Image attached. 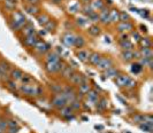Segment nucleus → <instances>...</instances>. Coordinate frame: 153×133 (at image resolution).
<instances>
[{
    "label": "nucleus",
    "instance_id": "0e129e2a",
    "mask_svg": "<svg viewBox=\"0 0 153 133\" xmlns=\"http://www.w3.org/2000/svg\"><path fill=\"white\" fill-rule=\"evenodd\" d=\"M0 133H6L5 131H2V130H0Z\"/></svg>",
    "mask_w": 153,
    "mask_h": 133
},
{
    "label": "nucleus",
    "instance_id": "f03ea898",
    "mask_svg": "<svg viewBox=\"0 0 153 133\" xmlns=\"http://www.w3.org/2000/svg\"><path fill=\"white\" fill-rule=\"evenodd\" d=\"M68 82L73 85V86H78L81 84H84V83H89V79L86 76H84L83 73H79V72H74L70 77H69Z\"/></svg>",
    "mask_w": 153,
    "mask_h": 133
},
{
    "label": "nucleus",
    "instance_id": "bf43d9fd",
    "mask_svg": "<svg viewBox=\"0 0 153 133\" xmlns=\"http://www.w3.org/2000/svg\"><path fill=\"white\" fill-rule=\"evenodd\" d=\"M139 28H140V31L142 32H147V28H146L145 25H143V24H140V25H139Z\"/></svg>",
    "mask_w": 153,
    "mask_h": 133
},
{
    "label": "nucleus",
    "instance_id": "c03bdc74",
    "mask_svg": "<svg viewBox=\"0 0 153 133\" xmlns=\"http://www.w3.org/2000/svg\"><path fill=\"white\" fill-rule=\"evenodd\" d=\"M20 82H21L22 84H31V83L33 82V79H32V77H31L30 75H27V73H24Z\"/></svg>",
    "mask_w": 153,
    "mask_h": 133
},
{
    "label": "nucleus",
    "instance_id": "423d86ee",
    "mask_svg": "<svg viewBox=\"0 0 153 133\" xmlns=\"http://www.w3.org/2000/svg\"><path fill=\"white\" fill-rule=\"evenodd\" d=\"M59 115L60 117L65 118L67 121H70V119H74L75 118V115H74V110L70 108V106H65L62 107L61 109H59Z\"/></svg>",
    "mask_w": 153,
    "mask_h": 133
},
{
    "label": "nucleus",
    "instance_id": "f8f14e48",
    "mask_svg": "<svg viewBox=\"0 0 153 133\" xmlns=\"http://www.w3.org/2000/svg\"><path fill=\"white\" fill-rule=\"evenodd\" d=\"M129 80H130V77H129L128 75H124V73H119V75L115 77L116 86H119V87H126V85L128 84Z\"/></svg>",
    "mask_w": 153,
    "mask_h": 133
},
{
    "label": "nucleus",
    "instance_id": "72a5a7b5",
    "mask_svg": "<svg viewBox=\"0 0 153 133\" xmlns=\"http://www.w3.org/2000/svg\"><path fill=\"white\" fill-rule=\"evenodd\" d=\"M85 39L84 37H82V36H76V39H75V44H74V46L76 47V48H83L85 46Z\"/></svg>",
    "mask_w": 153,
    "mask_h": 133
},
{
    "label": "nucleus",
    "instance_id": "39448f33",
    "mask_svg": "<svg viewBox=\"0 0 153 133\" xmlns=\"http://www.w3.org/2000/svg\"><path fill=\"white\" fill-rule=\"evenodd\" d=\"M51 104L53 106L55 109H61L62 107L67 106V101L65 100L63 95L61 93H58V94H53L52 99H51Z\"/></svg>",
    "mask_w": 153,
    "mask_h": 133
},
{
    "label": "nucleus",
    "instance_id": "393cba45",
    "mask_svg": "<svg viewBox=\"0 0 153 133\" xmlns=\"http://www.w3.org/2000/svg\"><path fill=\"white\" fill-rule=\"evenodd\" d=\"M13 69V67H12V64L6 61V60H0V70L2 71L4 73H9V71Z\"/></svg>",
    "mask_w": 153,
    "mask_h": 133
},
{
    "label": "nucleus",
    "instance_id": "13d9d810",
    "mask_svg": "<svg viewBox=\"0 0 153 133\" xmlns=\"http://www.w3.org/2000/svg\"><path fill=\"white\" fill-rule=\"evenodd\" d=\"M28 1V4H30V5H38L39 2H40V0H27Z\"/></svg>",
    "mask_w": 153,
    "mask_h": 133
},
{
    "label": "nucleus",
    "instance_id": "c85d7f7f",
    "mask_svg": "<svg viewBox=\"0 0 153 133\" xmlns=\"http://www.w3.org/2000/svg\"><path fill=\"white\" fill-rule=\"evenodd\" d=\"M56 26H58V23L54 21V20H50L47 23L44 25V30H45L46 32H54L55 30H56Z\"/></svg>",
    "mask_w": 153,
    "mask_h": 133
},
{
    "label": "nucleus",
    "instance_id": "f704fd0d",
    "mask_svg": "<svg viewBox=\"0 0 153 133\" xmlns=\"http://www.w3.org/2000/svg\"><path fill=\"white\" fill-rule=\"evenodd\" d=\"M88 32H89V35H91L93 37H98L100 35V28L98 25H91V26H89Z\"/></svg>",
    "mask_w": 153,
    "mask_h": 133
},
{
    "label": "nucleus",
    "instance_id": "20e7f679",
    "mask_svg": "<svg viewBox=\"0 0 153 133\" xmlns=\"http://www.w3.org/2000/svg\"><path fill=\"white\" fill-rule=\"evenodd\" d=\"M113 63H114L113 59H111L109 56H101L98 64L96 65V68L101 72H104L105 70H107L108 68L113 67Z\"/></svg>",
    "mask_w": 153,
    "mask_h": 133
},
{
    "label": "nucleus",
    "instance_id": "de8ad7c7",
    "mask_svg": "<svg viewBox=\"0 0 153 133\" xmlns=\"http://www.w3.org/2000/svg\"><path fill=\"white\" fill-rule=\"evenodd\" d=\"M130 36L135 39V41H137V43H139V40L142 39V36H140L139 31H137V30H132V31L130 32Z\"/></svg>",
    "mask_w": 153,
    "mask_h": 133
},
{
    "label": "nucleus",
    "instance_id": "f3484780",
    "mask_svg": "<svg viewBox=\"0 0 153 133\" xmlns=\"http://www.w3.org/2000/svg\"><path fill=\"white\" fill-rule=\"evenodd\" d=\"M23 75H24V72H23L21 69H19V68H13L12 70L9 71V78L15 80V82L21 80Z\"/></svg>",
    "mask_w": 153,
    "mask_h": 133
},
{
    "label": "nucleus",
    "instance_id": "f257e3e1",
    "mask_svg": "<svg viewBox=\"0 0 153 133\" xmlns=\"http://www.w3.org/2000/svg\"><path fill=\"white\" fill-rule=\"evenodd\" d=\"M19 91L21 94H24L27 96H40L43 94V88L38 85H33V84H22L19 87Z\"/></svg>",
    "mask_w": 153,
    "mask_h": 133
},
{
    "label": "nucleus",
    "instance_id": "b1692460",
    "mask_svg": "<svg viewBox=\"0 0 153 133\" xmlns=\"http://www.w3.org/2000/svg\"><path fill=\"white\" fill-rule=\"evenodd\" d=\"M119 45L122 48V51H134V44L130 39H126L119 41Z\"/></svg>",
    "mask_w": 153,
    "mask_h": 133
},
{
    "label": "nucleus",
    "instance_id": "6ab92c4d",
    "mask_svg": "<svg viewBox=\"0 0 153 133\" xmlns=\"http://www.w3.org/2000/svg\"><path fill=\"white\" fill-rule=\"evenodd\" d=\"M24 9H25L30 15H33V16H37L39 13H42L38 5H30V4H27V5L24 6Z\"/></svg>",
    "mask_w": 153,
    "mask_h": 133
},
{
    "label": "nucleus",
    "instance_id": "37998d69",
    "mask_svg": "<svg viewBox=\"0 0 153 133\" xmlns=\"http://www.w3.org/2000/svg\"><path fill=\"white\" fill-rule=\"evenodd\" d=\"M7 127H8V119L5 117H0V130H2V131L6 132Z\"/></svg>",
    "mask_w": 153,
    "mask_h": 133
},
{
    "label": "nucleus",
    "instance_id": "6e6552de",
    "mask_svg": "<svg viewBox=\"0 0 153 133\" xmlns=\"http://www.w3.org/2000/svg\"><path fill=\"white\" fill-rule=\"evenodd\" d=\"M75 39H76V36H75L73 32H66L61 37V41L63 43V45H66V46H68V47L74 46Z\"/></svg>",
    "mask_w": 153,
    "mask_h": 133
},
{
    "label": "nucleus",
    "instance_id": "603ef678",
    "mask_svg": "<svg viewBox=\"0 0 153 133\" xmlns=\"http://www.w3.org/2000/svg\"><path fill=\"white\" fill-rule=\"evenodd\" d=\"M51 90H52L53 94H58V93H61L63 88H62L60 85H52V86H51Z\"/></svg>",
    "mask_w": 153,
    "mask_h": 133
},
{
    "label": "nucleus",
    "instance_id": "5fc2aeb1",
    "mask_svg": "<svg viewBox=\"0 0 153 133\" xmlns=\"http://www.w3.org/2000/svg\"><path fill=\"white\" fill-rule=\"evenodd\" d=\"M88 20L89 21H91V22H99V17H98V13L96 12V13H93L92 15H90L88 17Z\"/></svg>",
    "mask_w": 153,
    "mask_h": 133
},
{
    "label": "nucleus",
    "instance_id": "a878e982",
    "mask_svg": "<svg viewBox=\"0 0 153 133\" xmlns=\"http://www.w3.org/2000/svg\"><path fill=\"white\" fill-rule=\"evenodd\" d=\"M121 59L124 62H130L134 59V51H122L121 53Z\"/></svg>",
    "mask_w": 153,
    "mask_h": 133
},
{
    "label": "nucleus",
    "instance_id": "1a4fd4ad",
    "mask_svg": "<svg viewBox=\"0 0 153 133\" xmlns=\"http://www.w3.org/2000/svg\"><path fill=\"white\" fill-rule=\"evenodd\" d=\"M116 29L120 33H127V32H131L134 30V25L130 21L128 22H119L116 25Z\"/></svg>",
    "mask_w": 153,
    "mask_h": 133
},
{
    "label": "nucleus",
    "instance_id": "864d4df0",
    "mask_svg": "<svg viewBox=\"0 0 153 133\" xmlns=\"http://www.w3.org/2000/svg\"><path fill=\"white\" fill-rule=\"evenodd\" d=\"M8 127H20V126H19V123L16 119L10 118V119H8Z\"/></svg>",
    "mask_w": 153,
    "mask_h": 133
},
{
    "label": "nucleus",
    "instance_id": "58836bf2",
    "mask_svg": "<svg viewBox=\"0 0 153 133\" xmlns=\"http://www.w3.org/2000/svg\"><path fill=\"white\" fill-rule=\"evenodd\" d=\"M68 106H70V108L74 110V111H76V110H79L81 108H82V102L79 101V100H78V98H77V99L74 100V101L70 102Z\"/></svg>",
    "mask_w": 153,
    "mask_h": 133
},
{
    "label": "nucleus",
    "instance_id": "79ce46f5",
    "mask_svg": "<svg viewBox=\"0 0 153 133\" xmlns=\"http://www.w3.org/2000/svg\"><path fill=\"white\" fill-rule=\"evenodd\" d=\"M88 23H89V20H88V17H85V16H79V17L76 18V24L79 25V26H85Z\"/></svg>",
    "mask_w": 153,
    "mask_h": 133
},
{
    "label": "nucleus",
    "instance_id": "680f3d73",
    "mask_svg": "<svg viewBox=\"0 0 153 133\" xmlns=\"http://www.w3.org/2000/svg\"><path fill=\"white\" fill-rule=\"evenodd\" d=\"M90 1H91V0H82V2H83V4H89Z\"/></svg>",
    "mask_w": 153,
    "mask_h": 133
},
{
    "label": "nucleus",
    "instance_id": "c756f323",
    "mask_svg": "<svg viewBox=\"0 0 153 133\" xmlns=\"http://www.w3.org/2000/svg\"><path fill=\"white\" fill-rule=\"evenodd\" d=\"M139 54H140V57H152V48H150V47H142L139 49Z\"/></svg>",
    "mask_w": 153,
    "mask_h": 133
},
{
    "label": "nucleus",
    "instance_id": "cd10ccee",
    "mask_svg": "<svg viewBox=\"0 0 153 133\" xmlns=\"http://www.w3.org/2000/svg\"><path fill=\"white\" fill-rule=\"evenodd\" d=\"M36 17H37L38 23L40 24V25H43V26H44V25H45V24L51 20V17L48 16V14H46V13H39Z\"/></svg>",
    "mask_w": 153,
    "mask_h": 133
},
{
    "label": "nucleus",
    "instance_id": "5701e85b",
    "mask_svg": "<svg viewBox=\"0 0 153 133\" xmlns=\"http://www.w3.org/2000/svg\"><path fill=\"white\" fill-rule=\"evenodd\" d=\"M75 72V69H74V67H71V65H66L63 69H62V71L60 72L61 73V76H62V78H65V79H69V77L73 75Z\"/></svg>",
    "mask_w": 153,
    "mask_h": 133
},
{
    "label": "nucleus",
    "instance_id": "3c124183",
    "mask_svg": "<svg viewBox=\"0 0 153 133\" xmlns=\"http://www.w3.org/2000/svg\"><path fill=\"white\" fill-rule=\"evenodd\" d=\"M143 123H146V124H151V125H153L152 115H150V114H145V115H144V121H143Z\"/></svg>",
    "mask_w": 153,
    "mask_h": 133
},
{
    "label": "nucleus",
    "instance_id": "ea45409f",
    "mask_svg": "<svg viewBox=\"0 0 153 133\" xmlns=\"http://www.w3.org/2000/svg\"><path fill=\"white\" fill-rule=\"evenodd\" d=\"M139 45H140V47H150L151 48L152 41H151V39L149 37H145V38H142V39L139 40Z\"/></svg>",
    "mask_w": 153,
    "mask_h": 133
},
{
    "label": "nucleus",
    "instance_id": "6e6d98bb",
    "mask_svg": "<svg viewBox=\"0 0 153 133\" xmlns=\"http://www.w3.org/2000/svg\"><path fill=\"white\" fill-rule=\"evenodd\" d=\"M20 127H7L6 133H19Z\"/></svg>",
    "mask_w": 153,
    "mask_h": 133
},
{
    "label": "nucleus",
    "instance_id": "9d476101",
    "mask_svg": "<svg viewBox=\"0 0 153 133\" xmlns=\"http://www.w3.org/2000/svg\"><path fill=\"white\" fill-rule=\"evenodd\" d=\"M14 22H16L17 24H20L21 26H24L25 24L28 23V20H27V17L24 16V14H22L21 12H14L13 14H12V17H10Z\"/></svg>",
    "mask_w": 153,
    "mask_h": 133
},
{
    "label": "nucleus",
    "instance_id": "a211bd4d",
    "mask_svg": "<svg viewBox=\"0 0 153 133\" xmlns=\"http://www.w3.org/2000/svg\"><path fill=\"white\" fill-rule=\"evenodd\" d=\"M120 22V12L113 8V9H109V23H119Z\"/></svg>",
    "mask_w": 153,
    "mask_h": 133
},
{
    "label": "nucleus",
    "instance_id": "9b49d317",
    "mask_svg": "<svg viewBox=\"0 0 153 133\" xmlns=\"http://www.w3.org/2000/svg\"><path fill=\"white\" fill-rule=\"evenodd\" d=\"M98 17H99V22L102 24H108L109 23V8L105 7L98 13Z\"/></svg>",
    "mask_w": 153,
    "mask_h": 133
},
{
    "label": "nucleus",
    "instance_id": "a19ab883",
    "mask_svg": "<svg viewBox=\"0 0 153 133\" xmlns=\"http://www.w3.org/2000/svg\"><path fill=\"white\" fill-rule=\"evenodd\" d=\"M143 121H144V114H135L134 116H132V122L135 123V124H140V123H143Z\"/></svg>",
    "mask_w": 153,
    "mask_h": 133
},
{
    "label": "nucleus",
    "instance_id": "aec40b11",
    "mask_svg": "<svg viewBox=\"0 0 153 133\" xmlns=\"http://www.w3.org/2000/svg\"><path fill=\"white\" fill-rule=\"evenodd\" d=\"M108 107V101L105 99V98H100L98 102L96 103V108H97V111L98 112H102L107 109Z\"/></svg>",
    "mask_w": 153,
    "mask_h": 133
},
{
    "label": "nucleus",
    "instance_id": "8fccbe9b",
    "mask_svg": "<svg viewBox=\"0 0 153 133\" xmlns=\"http://www.w3.org/2000/svg\"><path fill=\"white\" fill-rule=\"evenodd\" d=\"M5 7L9 9V10H14L15 8V1H12V0H6L5 1Z\"/></svg>",
    "mask_w": 153,
    "mask_h": 133
},
{
    "label": "nucleus",
    "instance_id": "412c9836",
    "mask_svg": "<svg viewBox=\"0 0 153 133\" xmlns=\"http://www.w3.org/2000/svg\"><path fill=\"white\" fill-rule=\"evenodd\" d=\"M90 6L94 12H99L105 7V2H104V0H91Z\"/></svg>",
    "mask_w": 153,
    "mask_h": 133
},
{
    "label": "nucleus",
    "instance_id": "2eb2a0df",
    "mask_svg": "<svg viewBox=\"0 0 153 133\" xmlns=\"http://www.w3.org/2000/svg\"><path fill=\"white\" fill-rule=\"evenodd\" d=\"M91 54V52L89 49H83V48H79L76 52V56L77 59L81 61V62H88V59Z\"/></svg>",
    "mask_w": 153,
    "mask_h": 133
},
{
    "label": "nucleus",
    "instance_id": "49530a36",
    "mask_svg": "<svg viewBox=\"0 0 153 133\" xmlns=\"http://www.w3.org/2000/svg\"><path fill=\"white\" fill-rule=\"evenodd\" d=\"M130 21V15L127 12H120V22H128Z\"/></svg>",
    "mask_w": 153,
    "mask_h": 133
},
{
    "label": "nucleus",
    "instance_id": "ddd939ff",
    "mask_svg": "<svg viewBox=\"0 0 153 133\" xmlns=\"http://www.w3.org/2000/svg\"><path fill=\"white\" fill-rule=\"evenodd\" d=\"M85 96H86V100L90 102V103H93V104H96V103L98 102V100L100 99L98 91H96V90H93V88H91L88 93L85 94Z\"/></svg>",
    "mask_w": 153,
    "mask_h": 133
},
{
    "label": "nucleus",
    "instance_id": "dca6fc26",
    "mask_svg": "<svg viewBox=\"0 0 153 133\" xmlns=\"http://www.w3.org/2000/svg\"><path fill=\"white\" fill-rule=\"evenodd\" d=\"M20 32L22 33L23 37H27V36H31V35L37 33V32H36V29H35V26H33L31 23L25 24L22 29H21V31H20Z\"/></svg>",
    "mask_w": 153,
    "mask_h": 133
},
{
    "label": "nucleus",
    "instance_id": "2f4dec72",
    "mask_svg": "<svg viewBox=\"0 0 153 133\" xmlns=\"http://www.w3.org/2000/svg\"><path fill=\"white\" fill-rule=\"evenodd\" d=\"M81 10H82V13H83V15H84L85 17H89V16L92 15L93 13H96V12L91 8V6H90L89 4H84V6L81 8Z\"/></svg>",
    "mask_w": 153,
    "mask_h": 133
},
{
    "label": "nucleus",
    "instance_id": "7ed1b4c3",
    "mask_svg": "<svg viewBox=\"0 0 153 133\" xmlns=\"http://www.w3.org/2000/svg\"><path fill=\"white\" fill-rule=\"evenodd\" d=\"M50 51H51V45L42 39H39L37 44L33 46V52L38 55H45Z\"/></svg>",
    "mask_w": 153,
    "mask_h": 133
},
{
    "label": "nucleus",
    "instance_id": "4be33fe9",
    "mask_svg": "<svg viewBox=\"0 0 153 133\" xmlns=\"http://www.w3.org/2000/svg\"><path fill=\"white\" fill-rule=\"evenodd\" d=\"M100 57H101V55L98 52H91V54H90L89 59H88V62L90 63L91 65H93V67H96L98 64V62H99Z\"/></svg>",
    "mask_w": 153,
    "mask_h": 133
},
{
    "label": "nucleus",
    "instance_id": "69168bd1",
    "mask_svg": "<svg viewBox=\"0 0 153 133\" xmlns=\"http://www.w3.org/2000/svg\"><path fill=\"white\" fill-rule=\"evenodd\" d=\"M0 117H1V115H0Z\"/></svg>",
    "mask_w": 153,
    "mask_h": 133
},
{
    "label": "nucleus",
    "instance_id": "bb28decb",
    "mask_svg": "<svg viewBox=\"0 0 153 133\" xmlns=\"http://www.w3.org/2000/svg\"><path fill=\"white\" fill-rule=\"evenodd\" d=\"M104 72H105V76L108 77V78H115L120 73V71H119V69L116 67H111V68H108L107 70H105Z\"/></svg>",
    "mask_w": 153,
    "mask_h": 133
},
{
    "label": "nucleus",
    "instance_id": "4c0bfd02",
    "mask_svg": "<svg viewBox=\"0 0 153 133\" xmlns=\"http://www.w3.org/2000/svg\"><path fill=\"white\" fill-rule=\"evenodd\" d=\"M8 25H9V28H10L13 31H15V32H20L21 31V29H22V26H21L20 24H17L16 22H14L12 18H9V21H8Z\"/></svg>",
    "mask_w": 153,
    "mask_h": 133
},
{
    "label": "nucleus",
    "instance_id": "7c9ffc66",
    "mask_svg": "<svg viewBox=\"0 0 153 133\" xmlns=\"http://www.w3.org/2000/svg\"><path fill=\"white\" fill-rule=\"evenodd\" d=\"M92 87L90 85V83H84V84H81V85H78V93L82 94V95H85V94L88 93L90 90H91Z\"/></svg>",
    "mask_w": 153,
    "mask_h": 133
},
{
    "label": "nucleus",
    "instance_id": "4468645a",
    "mask_svg": "<svg viewBox=\"0 0 153 133\" xmlns=\"http://www.w3.org/2000/svg\"><path fill=\"white\" fill-rule=\"evenodd\" d=\"M45 62H59L61 61V56L58 54L55 51H50L45 54Z\"/></svg>",
    "mask_w": 153,
    "mask_h": 133
},
{
    "label": "nucleus",
    "instance_id": "09e8293b",
    "mask_svg": "<svg viewBox=\"0 0 153 133\" xmlns=\"http://www.w3.org/2000/svg\"><path fill=\"white\" fill-rule=\"evenodd\" d=\"M136 86H137V82L135 79L130 78V80L128 82V84L126 85V88H128V90H135Z\"/></svg>",
    "mask_w": 153,
    "mask_h": 133
},
{
    "label": "nucleus",
    "instance_id": "473e14b6",
    "mask_svg": "<svg viewBox=\"0 0 153 133\" xmlns=\"http://www.w3.org/2000/svg\"><path fill=\"white\" fill-rule=\"evenodd\" d=\"M6 84H7V88L9 91H12V92H16L17 90H19V86H17V84H16L15 80H13V79H7L6 80Z\"/></svg>",
    "mask_w": 153,
    "mask_h": 133
},
{
    "label": "nucleus",
    "instance_id": "a18cd8bd",
    "mask_svg": "<svg viewBox=\"0 0 153 133\" xmlns=\"http://www.w3.org/2000/svg\"><path fill=\"white\" fill-rule=\"evenodd\" d=\"M81 10V6L79 4H74V5H70L69 6V13H73V14H76Z\"/></svg>",
    "mask_w": 153,
    "mask_h": 133
},
{
    "label": "nucleus",
    "instance_id": "052dcab7",
    "mask_svg": "<svg viewBox=\"0 0 153 133\" xmlns=\"http://www.w3.org/2000/svg\"><path fill=\"white\" fill-rule=\"evenodd\" d=\"M52 1V4H55V5H58V4H61L62 0H51Z\"/></svg>",
    "mask_w": 153,
    "mask_h": 133
},
{
    "label": "nucleus",
    "instance_id": "0eeeda50",
    "mask_svg": "<svg viewBox=\"0 0 153 133\" xmlns=\"http://www.w3.org/2000/svg\"><path fill=\"white\" fill-rule=\"evenodd\" d=\"M39 39H40V37H38L37 33H35V35L24 37L22 40V43L25 47H28V48H33V46L37 44V41H38Z\"/></svg>",
    "mask_w": 153,
    "mask_h": 133
},
{
    "label": "nucleus",
    "instance_id": "e433bc0d",
    "mask_svg": "<svg viewBox=\"0 0 153 133\" xmlns=\"http://www.w3.org/2000/svg\"><path fill=\"white\" fill-rule=\"evenodd\" d=\"M138 127L143 131V132H147V133H152L153 132V125L151 124H146V123H140L138 124Z\"/></svg>",
    "mask_w": 153,
    "mask_h": 133
},
{
    "label": "nucleus",
    "instance_id": "c9c22d12",
    "mask_svg": "<svg viewBox=\"0 0 153 133\" xmlns=\"http://www.w3.org/2000/svg\"><path fill=\"white\" fill-rule=\"evenodd\" d=\"M130 70H131L132 73H135V75H139V73L143 71V67H142L138 62H135V63H132V64H131Z\"/></svg>",
    "mask_w": 153,
    "mask_h": 133
},
{
    "label": "nucleus",
    "instance_id": "e2e57ef3",
    "mask_svg": "<svg viewBox=\"0 0 153 133\" xmlns=\"http://www.w3.org/2000/svg\"><path fill=\"white\" fill-rule=\"evenodd\" d=\"M96 129H97V130H102L104 126H96Z\"/></svg>",
    "mask_w": 153,
    "mask_h": 133
},
{
    "label": "nucleus",
    "instance_id": "4d7b16f0",
    "mask_svg": "<svg viewBox=\"0 0 153 133\" xmlns=\"http://www.w3.org/2000/svg\"><path fill=\"white\" fill-rule=\"evenodd\" d=\"M129 38V35L128 33H121L120 35V37H119V41H121V40H126Z\"/></svg>",
    "mask_w": 153,
    "mask_h": 133
}]
</instances>
